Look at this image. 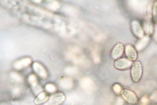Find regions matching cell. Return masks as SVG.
Here are the masks:
<instances>
[{
	"label": "cell",
	"instance_id": "6da1fadb",
	"mask_svg": "<svg viewBox=\"0 0 157 105\" xmlns=\"http://www.w3.org/2000/svg\"><path fill=\"white\" fill-rule=\"evenodd\" d=\"M143 68L141 63L139 61L135 62L132 65L131 71V76L132 81L138 82L142 74Z\"/></svg>",
	"mask_w": 157,
	"mask_h": 105
},
{
	"label": "cell",
	"instance_id": "7a4b0ae2",
	"mask_svg": "<svg viewBox=\"0 0 157 105\" xmlns=\"http://www.w3.org/2000/svg\"><path fill=\"white\" fill-rule=\"evenodd\" d=\"M27 81L34 95L37 96L43 92V88L39 83L36 75L33 74H30L28 76Z\"/></svg>",
	"mask_w": 157,
	"mask_h": 105
},
{
	"label": "cell",
	"instance_id": "3957f363",
	"mask_svg": "<svg viewBox=\"0 0 157 105\" xmlns=\"http://www.w3.org/2000/svg\"><path fill=\"white\" fill-rule=\"evenodd\" d=\"M65 100V96L63 93L56 92L50 96L49 99L44 105H60Z\"/></svg>",
	"mask_w": 157,
	"mask_h": 105
},
{
	"label": "cell",
	"instance_id": "277c9868",
	"mask_svg": "<svg viewBox=\"0 0 157 105\" xmlns=\"http://www.w3.org/2000/svg\"><path fill=\"white\" fill-rule=\"evenodd\" d=\"M121 94L123 99L130 104H134L138 102V98L136 95L129 90L124 89L122 90Z\"/></svg>",
	"mask_w": 157,
	"mask_h": 105
},
{
	"label": "cell",
	"instance_id": "5b68a950",
	"mask_svg": "<svg viewBox=\"0 0 157 105\" xmlns=\"http://www.w3.org/2000/svg\"><path fill=\"white\" fill-rule=\"evenodd\" d=\"M33 70L36 75L40 79L45 80L48 77V72L44 67L41 64L37 62L33 63Z\"/></svg>",
	"mask_w": 157,
	"mask_h": 105
},
{
	"label": "cell",
	"instance_id": "8992f818",
	"mask_svg": "<svg viewBox=\"0 0 157 105\" xmlns=\"http://www.w3.org/2000/svg\"><path fill=\"white\" fill-rule=\"evenodd\" d=\"M132 62L128 59L122 58L116 60L114 64L115 67L118 69L124 70L131 67Z\"/></svg>",
	"mask_w": 157,
	"mask_h": 105
},
{
	"label": "cell",
	"instance_id": "52a82bcc",
	"mask_svg": "<svg viewBox=\"0 0 157 105\" xmlns=\"http://www.w3.org/2000/svg\"><path fill=\"white\" fill-rule=\"evenodd\" d=\"M131 28L133 33L136 37L142 38L144 36V31L139 22L133 21L131 23Z\"/></svg>",
	"mask_w": 157,
	"mask_h": 105
},
{
	"label": "cell",
	"instance_id": "ba28073f",
	"mask_svg": "<svg viewBox=\"0 0 157 105\" xmlns=\"http://www.w3.org/2000/svg\"><path fill=\"white\" fill-rule=\"evenodd\" d=\"M125 54L128 59L132 61L136 60L137 57V54L135 49L131 45H127L125 48Z\"/></svg>",
	"mask_w": 157,
	"mask_h": 105
},
{
	"label": "cell",
	"instance_id": "9c48e42d",
	"mask_svg": "<svg viewBox=\"0 0 157 105\" xmlns=\"http://www.w3.org/2000/svg\"><path fill=\"white\" fill-rule=\"evenodd\" d=\"M124 47L121 43H118L113 47L111 52V56L113 59H116L120 58L122 55Z\"/></svg>",
	"mask_w": 157,
	"mask_h": 105
},
{
	"label": "cell",
	"instance_id": "30bf717a",
	"mask_svg": "<svg viewBox=\"0 0 157 105\" xmlns=\"http://www.w3.org/2000/svg\"><path fill=\"white\" fill-rule=\"evenodd\" d=\"M49 97V94L43 91L36 96L34 100V103L36 105L44 104L48 101Z\"/></svg>",
	"mask_w": 157,
	"mask_h": 105
},
{
	"label": "cell",
	"instance_id": "8fae6325",
	"mask_svg": "<svg viewBox=\"0 0 157 105\" xmlns=\"http://www.w3.org/2000/svg\"><path fill=\"white\" fill-rule=\"evenodd\" d=\"M31 63V59L28 58L22 59L16 62L14 65L15 68L20 70L28 66Z\"/></svg>",
	"mask_w": 157,
	"mask_h": 105
},
{
	"label": "cell",
	"instance_id": "7c38bea8",
	"mask_svg": "<svg viewBox=\"0 0 157 105\" xmlns=\"http://www.w3.org/2000/svg\"><path fill=\"white\" fill-rule=\"evenodd\" d=\"M150 38L148 36L143 37L136 43V46L137 50H140L143 49L146 46L149 41Z\"/></svg>",
	"mask_w": 157,
	"mask_h": 105
},
{
	"label": "cell",
	"instance_id": "4fadbf2b",
	"mask_svg": "<svg viewBox=\"0 0 157 105\" xmlns=\"http://www.w3.org/2000/svg\"><path fill=\"white\" fill-rule=\"evenodd\" d=\"M44 89L46 92L48 94H52L56 92L57 88L54 84L52 83H48L45 85Z\"/></svg>",
	"mask_w": 157,
	"mask_h": 105
},
{
	"label": "cell",
	"instance_id": "5bb4252c",
	"mask_svg": "<svg viewBox=\"0 0 157 105\" xmlns=\"http://www.w3.org/2000/svg\"><path fill=\"white\" fill-rule=\"evenodd\" d=\"M10 76L12 79L16 82L21 83L24 81L23 76L21 74L16 72H12L10 74Z\"/></svg>",
	"mask_w": 157,
	"mask_h": 105
},
{
	"label": "cell",
	"instance_id": "9a60e30c",
	"mask_svg": "<svg viewBox=\"0 0 157 105\" xmlns=\"http://www.w3.org/2000/svg\"><path fill=\"white\" fill-rule=\"evenodd\" d=\"M144 29L145 32L150 35L152 34L153 30V26L152 23L149 21H146L144 23Z\"/></svg>",
	"mask_w": 157,
	"mask_h": 105
},
{
	"label": "cell",
	"instance_id": "2e32d148",
	"mask_svg": "<svg viewBox=\"0 0 157 105\" xmlns=\"http://www.w3.org/2000/svg\"><path fill=\"white\" fill-rule=\"evenodd\" d=\"M152 16L154 22L157 24V1L154 2L153 5Z\"/></svg>",
	"mask_w": 157,
	"mask_h": 105
},
{
	"label": "cell",
	"instance_id": "e0dca14e",
	"mask_svg": "<svg viewBox=\"0 0 157 105\" xmlns=\"http://www.w3.org/2000/svg\"><path fill=\"white\" fill-rule=\"evenodd\" d=\"M113 88L114 91L117 94L121 93L122 91V88L121 86L118 84H114L113 87Z\"/></svg>",
	"mask_w": 157,
	"mask_h": 105
},
{
	"label": "cell",
	"instance_id": "ac0fdd59",
	"mask_svg": "<svg viewBox=\"0 0 157 105\" xmlns=\"http://www.w3.org/2000/svg\"><path fill=\"white\" fill-rule=\"evenodd\" d=\"M148 102L149 99L146 96H143L141 99V103L143 105H146L148 103Z\"/></svg>",
	"mask_w": 157,
	"mask_h": 105
},
{
	"label": "cell",
	"instance_id": "d6986e66",
	"mask_svg": "<svg viewBox=\"0 0 157 105\" xmlns=\"http://www.w3.org/2000/svg\"><path fill=\"white\" fill-rule=\"evenodd\" d=\"M151 100L155 101H157V92L154 94L151 97Z\"/></svg>",
	"mask_w": 157,
	"mask_h": 105
},
{
	"label": "cell",
	"instance_id": "ffe728a7",
	"mask_svg": "<svg viewBox=\"0 0 157 105\" xmlns=\"http://www.w3.org/2000/svg\"><path fill=\"white\" fill-rule=\"evenodd\" d=\"M155 34V36L156 37L155 39L156 40V41L157 42V28H156Z\"/></svg>",
	"mask_w": 157,
	"mask_h": 105
}]
</instances>
